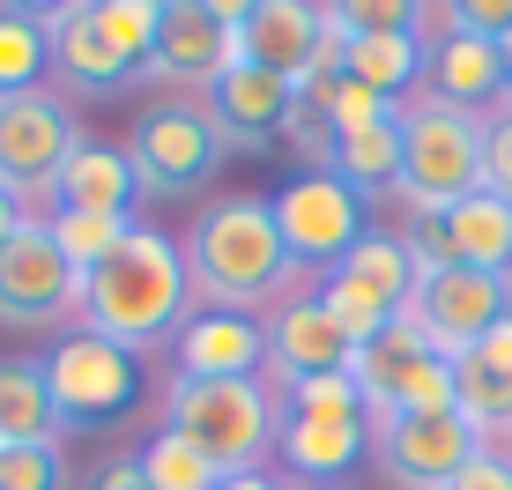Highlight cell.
<instances>
[{
  "label": "cell",
  "mask_w": 512,
  "mask_h": 490,
  "mask_svg": "<svg viewBox=\"0 0 512 490\" xmlns=\"http://www.w3.org/2000/svg\"><path fill=\"white\" fill-rule=\"evenodd\" d=\"M483 186L512 201V104L490 119V134H483Z\"/></svg>",
  "instance_id": "37"
},
{
  "label": "cell",
  "mask_w": 512,
  "mask_h": 490,
  "mask_svg": "<svg viewBox=\"0 0 512 490\" xmlns=\"http://www.w3.org/2000/svg\"><path fill=\"white\" fill-rule=\"evenodd\" d=\"M164 424L186 431L223 476H260V461L282 439V409L268 379H171Z\"/></svg>",
  "instance_id": "3"
},
{
  "label": "cell",
  "mask_w": 512,
  "mask_h": 490,
  "mask_svg": "<svg viewBox=\"0 0 512 490\" xmlns=\"http://www.w3.org/2000/svg\"><path fill=\"white\" fill-rule=\"evenodd\" d=\"M90 490H149V483H141V461H134V453H112V461L90 468Z\"/></svg>",
  "instance_id": "41"
},
{
  "label": "cell",
  "mask_w": 512,
  "mask_h": 490,
  "mask_svg": "<svg viewBox=\"0 0 512 490\" xmlns=\"http://www.w3.org/2000/svg\"><path fill=\"white\" fill-rule=\"evenodd\" d=\"M186 253V283L208 312H253L297 297V260L275 231V208L260 194H223L193 216V231L179 238Z\"/></svg>",
  "instance_id": "1"
},
{
  "label": "cell",
  "mask_w": 512,
  "mask_h": 490,
  "mask_svg": "<svg viewBox=\"0 0 512 490\" xmlns=\"http://www.w3.org/2000/svg\"><path fill=\"white\" fill-rule=\"evenodd\" d=\"M312 305H320V312H327V320H334V327H342V342H349V349H364V342H379V335H386V327H394V320H401V312H394V305H379V297H372V290H364V283H349V275H342V268H327V275H320V290H312Z\"/></svg>",
  "instance_id": "30"
},
{
  "label": "cell",
  "mask_w": 512,
  "mask_h": 490,
  "mask_svg": "<svg viewBox=\"0 0 512 490\" xmlns=\"http://www.w3.org/2000/svg\"><path fill=\"white\" fill-rule=\"evenodd\" d=\"M275 208V231L282 245H290V260L297 268H342L349 253H357V238H364V201L349 194L334 171H297L282 194H268Z\"/></svg>",
  "instance_id": "8"
},
{
  "label": "cell",
  "mask_w": 512,
  "mask_h": 490,
  "mask_svg": "<svg viewBox=\"0 0 512 490\" xmlns=\"http://www.w3.org/2000/svg\"><path fill=\"white\" fill-rule=\"evenodd\" d=\"M193 283H186V253L164 231L134 223V238L104 260L97 275H82V335H104L119 349H156V342H179V327L193 320Z\"/></svg>",
  "instance_id": "2"
},
{
  "label": "cell",
  "mask_w": 512,
  "mask_h": 490,
  "mask_svg": "<svg viewBox=\"0 0 512 490\" xmlns=\"http://www.w3.org/2000/svg\"><path fill=\"white\" fill-rule=\"evenodd\" d=\"M275 446L297 483H342L372 453V416H282Z\"/></svg>",
  "instance_id": "20"
},
{
  "label": "cell",
  "mask_w": 512,
  "mask_h": 490,
  "mask_svg": "<svg viewBox=\"0 0 512 490\" xmlns=\"http://www.w3.org/2000/svg\"><path fill=\"white\" fill-rule=\"evenodd\" d=\"M505 461H512V431H505Z\"/></svg>",
  "instance_id": "45"
},
{
  "label": "cell",
  "mask_w": 512,
  "mask_h": 490,
  "mask_svg": "<svg viewBox=\"0 0 512 490\" xmlns=\"http://www.w3.org/2000/svg\"><path fill=\"white\" fill-rule=\"evenodd\" d=\"M45 364V387H52V409L60 424H112L141 401V357L104 335H60Z\"/></svg>",
  "instance_id": "7"
},
{
  "label": "cell",
  "mask_w": 512,
  "mask_h": 490,
  "mask_svg": "<svg viewBox=\"0 0 512 490\" xmlns=\"http://www.w3.org/2000/svg\"><path fill=\"white\" fill-rule=\"evenodd\" d=\"M423 82H431L438 104H453V112H475L483 119L490 104L505 112V52L498 38H475V30H438L431 60H423Z\"/></svg>",
  "instance_id": "18"
},
{
  "label": "cell",
  "mask_w": 512,
  "mask_h": 490,
  "mask_svg": "<svg viewBox=\"0 0 512 490\" xmlns=\"http://www.w3.org/2000/svg\"><path fill=\"white\" fill-rule=\"evenodd\" d=\"M260 327H268V372H282V387L334 379V372H349V357H357V349L342 342V327H334L312 297H282Z\"/></svg>",
  "instance_id": "17"
},
{
  "label": "cell",
  "mask_w": 512,
  "mask_h": 490,
  "mask_svg": "<svg viewBox=\"0 0 512 490\" xmlns=\"http://www.w3.org/2000/svg\"><path fill=\"white\" fill-rule=\"evenodd\" d=\"M453 30H475V38H512V0H461V8H438Z\"/></svg>",
  "instance_id": "38"
},
{
  "label": "cell",
  "mask_w": 512,
  "mask_h": 490,
  "mask_svg": "<svg viewBox=\"0 0 512 490\" xmlns=\"http://www.w3.org/2000/svg\"><path fill=\"white\" fill-rule=\"evenodd\" d=\"M60 208H82V216H134V201H141V179H134V164H127V149H112V142H82L75 156H67V171H60Z\"/></svg>",
  "instance_id": "21"
},
{
  "label": "cell",
  "mask_w": 512,
  "mask_h": 490,
  "mask_svg": "<svg viewBox=\"0 0 512 490\" xmlns=\"http://www.w3.org/2000/svg\"><path fill=\"white\" fill-rule=\"evenodd\" d=\"M446 490H512V461H505L498 446H483V453H475V461L461 468V476L446 483Z\"/></svg>",
  "instance_id": "39"
},
{
  "label": "cell",
  "mask_w": 512,
  "mask_h": 490,
  "mask_svg": "<svg viewBox=\"0 0 512 490\" xmlns=\"http://www.w3.org/2000/svg\"><path fill=\"white\" fill-rule=\"evenodd\" d=\"M349 379H357L372 424L379 416H438V409H453V357L423 335L409 312H401L379 342H364L357 357H349Z\"/></svg>",
  "instance_id": "6"
},
{
  "label": "cell",
  "mask_w": 512,
  "mask_h": 490,
  "mask_svg": "<svg viewBox=\"0 0 512 490\" xmlns=\"http://www.w3.org/2000/svg\"><path fill=\"white\" fill-rule=\"evenodd\" d=\"M372 453H379V468L394 483L446 490L475 453H483V431H475L461 409H438V416H379V424H372Z\"/></svg>",
  "instance_id": "12"
},
{
  "label": "cell",
  "mask_w": 512,
  "mask_h": 490,
  "mask_svg": "<svg viewBox=\"0 0 512 490\" xmlns=\"http://www.w3.org/2000/svg\"><path fill=\"white\" fill-rule=\"evenodd\" d=\"M483 134L490 119L453 112L438 97L401 104V201H409V216L483 194Z\"/></svg>",
  "instance_id": "4"
},
{
  "label": "cell",
  "mask_w": 512,
  "mask_h": 490,
  "mask_svg": "<svg viewBox=\"0 0 512 490\" xmlns=\"http://www.w3.org/2000/svg\"><path fill=\"white\" fill-rule=\"evenodd\" d=\"M312 104H320V112H327V127H334V134H357V127H379V119H394V112H401L394 97L364 90V82H349V75H334L327 90H312Z\"/></svg>",
  "instance_id": "32"
},
{
  "label": "cell",
  "mask_w": 512,
  "mask_h": 490,
  "mask_svg": "<svg viewBox=\"0 0 512 490\" xmlns=\"http://www.w3.org/2000/svg\"><path fill=\"white\" fill-rule=\"evenodd\" d=\"M60 409H52L38 357H0V446H52Z\"/></svg>",
  "instance_id": "23"
},
{
  "label": "cell",
  "mask_w": 512,
  "mask_h": 490,
  "mask_svg": "<svg viewBox=\"0 0 512 490\" xmlns=\"http://www.w3.org/2000/svg\"><path fill=\"white\" fill-rule=\"evenodd\" d=\"M52 60V15L45 8H0V97L38 90Z\"/></svg>",
  "instance_id": "27"
},
{
  "label": "cell",
  "mask_w": 512,
  "mask_h": 490,
  "mask_svg": "<svg viewBox=\"0 0 512 490\" xmlns=\"http://www.w3.org/2000/svg\"><path fill=\"white\" fill-rule=\"evenodd\" d=\"M0 490H67L60 446H0Z\"/></svg>",
  "instance_id": "34"
},
{
  "label": "cell",
  "mask_w": 512,
  "mask_h": 490,
  "mask_svg": "<svg viewBox=\"0 0 512 490\" xmlns=\"http://www.w3.org/2000/svg\"><path fill=\"white\" fill-rule=\"evenodd\" d=\"M290 149L305 156V171H334V127L312 97H297V112H290Z\"/></svg>",
  "instance_id": "36"
},
{
  "label": "cell",
  "mask_w": 512,
  "mask_h": 490,
  "mask_svg": "<svg viewBox=\"0 0 512 490\" xmlns=\"http://www.w3.org/2000/svg\"><path fill=\"white\" fill-rule=\"evenodd\" d=\"M238 38H245V60L282 75L297 97L312 90V67H320V45H327V8H305V0H253L238 15Z\"/></svg>",
  "instance_id": "16"
},
{
  "label": "cell",
  "mask_w": 512,
  "mask_h": 490,
  "mask_svg": "<svg viewBox=\"0 0 512 490\" xmlns=\"http://www.w3.org/2000/svg\"><path fill=\"white\" fill-rule=\"evenodd\" d=\"M82 149V127L52 90H23V97H0V186L15 201L52 194L67 171V156Z\"/></svg>",
  "instance_id": "9"
},
{
  "label": "cell",
  "mask_w": 512,
  "mask_h": 490,
  "mask_svg": "<svg viewBox=\"0 0 512 490\" xmlns=\"http://www.w3.org/2000/svg\"><path fill=\"white\" fill-rule=\"evenodd\" d=\"M45 231H52V245L67 253V268H75V275H97L104 260L134 238V216H82V208H52Z\"/></svg>",
  "instance_id": "29"
},
{
  "label": "cell",
  "mask_w": 512,
  "mask_h": 490,
  "mask_svg": "<svg viewBox=\"0 0 512 490\" xmlns=\"http://www.w3.org/2000/svg\"><path fill=\"white\" fill-rule=\"evenodd\" d=\"M52 67H60L75 90H119L134 82V67L104 45L97 30V0H75V8H52Z\"/></svg>",
  "instance_id": "22"
},
{
  "label": "cell",
  "mask_w": 512,
  "mask_h": 490,
  "mask_svg": "<svg viewBox=\"0 0 512 490\" xmlns=\"http://www.w3.org/2000/svg\"><path fill=\"white\" fill-rule=\"evenodd\" d=\"M505 312H512V275H483V268H423L409 297V320L446 357H468Z\"/></svg>",
  "instance_id": "11"
},
{
  "label": "cell",
  "mask_w": 512,
  "mask_h": 490,
  "mask_svg": "<svg viewBox=\"0 0 512 490\" xmlns=\"http://www.w3.org/2000/svg\"><path fill=\"white\" fill-rule=\"evenodd\" d=\"M468 357H475V364H490L498 379H512V312H505V320L490 327V335L475 342V349H468Z\"/></svg>",
  "instance_id": "40"
},
{
  "label": "cell",
  "mask_w": 512,
  "mask_h": 490,
  "mask_svg": "<svg viewBox=\"0 0 512 490\" xmlns=\"http://www.w3.org/2000/svg\"><path fill=\"white\" fill-rule=\"evenodd\" d=\"M82 305V275L52 245L45 223H23L0 245V327H52Z\"/></svg>",
  "instance_id": "13"
},
{
  "label": "cell",
  "mask_w": 512,
  "mask_h": 490,
  "mask_svg": "<svg viewBox=\"0 0 512 490\" xmlns=\"http://www.w3.org/2000/svg\"><path fill=\"white\" fill-rule=\"evenodd\" d=\"M238 15H245V8H223V0H164L149 75H156V82H201V90H208L223 67L245 60Z\"/></svg>",
  "instance_id": "14"
},
{
  "label": "cell",
  "mask_w": 512,
  "mask_h": 490,
  "mask_svg": "<svg viewBox=\"0 0 512 490\" xmlns=\"http://www.w3.org/2000/svg\"><path fill=\"white\" fill-rule=\"evenodd\" d=\"M423 30H379V38H349L342 45V75L349 82H364V90H379V97H409V82H423Z\"/></svg>",
  "instance_id": "24"
},
{
  "label": "cell",
  "mask_w": 512,
  "mask_h": 490,
  "mask_svg": "<svg viewBox=\"0 0 512 490\" xmlns=\"http://www.w3.org/2000/svg\"><path fill=\"white\" fill-rule=\"evenodd\" d=\"M171 349H179V379H260L268 327L245 312H193Z\"/></svg>",
  "instance_id": "19"
},
{
  "label": "cell",
  "mask_w": 512,
  "mask_h": 490,
  "mask_svg": "<svg viewBox=\"0 0 512 490\" xmlns=\"http://www.w3.org/2000/svg\"><path fill=\"white\" fill-rule=\"evenodd\" d=\"M223 490H290V483H282V476H268V468H260V476H231Z\"/></svg>",
  "instance_id": "43"
},
{
  "label": "cell",
  "mask_w": 512,
  "mask_h": 490,
  "mask_svg": "<svg viewBox=\"0 0 512 490\" xmlns=\"http://www.w3.org/2000/svg\"><path fill=\"white\" fill-rule=\"evenodd\" d=\"M223 134L216 119L201 112L193 97H156L134 112L127 127V164L141 179V201H179V194H201L208 179L223 171Z\"/></svg>",
  "instance_id": "5"
},
{
  "label": "cell",
  "mask_w": 512,
  "mask_h": 490,
  "mask_svg": "<svg viewBox=\"0 0 512 490\" xmlns=\"http://www.w3.org/2000/svg\"><path fill=\"white\" fill-rule=\"evenodd\" d=\"M409 253L416 268H483V275H512V201L505 194H468L453 208L409 216Z\"/></svg>",
  "instance_id": "10"
},
{
  "label": "cell",
  "mask_w": 512,
  "mask_h": 490,
  "mask_svg": "<svg viewBox=\"0 0 512 490\" xmlns=\"http://www.w3.org/2000/svg\"><path fill=\"white\" fill-rule=\"evenodd\" d=\"M282 416H372L357 394V379L334 372V379H305V387H282Z\"/></svg>",
  "instance_id": "33"
},
{
  "label": "cell",
  "mask_w": 512,
  "mask_h": 490,
  "mask_svg": "<svg viewBox=\"0 0 512 490\" xmlns=\"http://www.w3.org/2000/svg\"><path fill=\"white\" fill-rule=\"evenodd\" d=\"M201 112L216 119L223 149H245V156H260V149H268L282 127H290V112H297V90H290L282 75H268V67L238 60V67H223V75L201 90Z\"/></svg>",
  "instance_id": "15"
},
{
  "label": "cell",
  "mask_w": 512,
  "mask_h": 490,
  "mask_svg": "<svg viewBox=\"0 0 512 490\" xmlns=\"http://www.w3.org/2000/svg\"><path fill=\"white\" fill-rule=\"evenodd\" d=\"M498 52H505V104H512V38H505Z\"/></svg>",
  "instance_id": "44"
},
{
  "label": "cell",
  "mask_w": 512,
  "mask_h": 490,
  "mask_svg": "<svg viewBox=\"0 0 512 490\" xmlns=\"http://www.w3.org/2000/svg\"><path fill=\"white\" fill-rule=\"evenodd\" d=\"M134 461H141V483H149V490H223V483H231L201 446L186 439V431H171V424L156 431V439L141 446Z\"/></svg>",
  "instance_id": "28"
},
{
  "label": "cell",
  "mask_w": 512,
  "mask_h": 490,
  "mask_svg": "<svg viewBox=\"0 0 512 490\" xmlns=\"http://www.w3.org/2000/svg\"><path fill=\"white\" fill-rule=\"evenodd\" d=\"M23 223H30V216H23V201H15L8 186H0V245H8L15 231H23Z\"/></svg>",
  "instance_id": "42"
},
{
  "label": "cell",
  "mask_w": 512,
  "mask_h": 490,
  "mask_svg": "<svg viewBox=\"0 0 512 490\" xmlns=\"http://www.w3.org/2000/svg\"><path fill=\"white\" fill-rule=\"evenodd\" d=\"M156 23H164V0H97V30L127 67H149Z\"/></svg>",
  "instance_id": "31"
},
{
  "label": "cell",
  "mask_w": 512,
  "mask_h": 490,
  "mask_svg": "<svg viewBox=\"0 0 512 490\" xmlns=\"http://www.w3.org/2000/svg\"><path fill=\"white\" fill-rule=\"evenodd\" d=\"M342 275L349 283H364L379 297V305H394V312H409V297H416V253H409V238H394V231H364L357 238V253L342 260Z\"/></svg>",
  "instance_id": "26"
},
{
  "label": "cell",
  "mask_w": 512,
  "mask_h": 490,
  "mask_svg": "<svg viewBox=\"0 0 512 490\" xmlns=\"http://www.w3.org/2000/svg\"><path fill=\"white\" fill-rule=\"evenodd\" d=\"M327 15L342 23V38H379V30H423L431 8H409V0H342Z\"/></svg>",
  "instance_id": "35"
},
{
  "label": "cell",
  "mask_w": 512,
  "mask_h": 490,
  "mask_svg": "<svg viewBox=\"0 0 512 490\" xmlns=\"http://www.w3.org/2000/svg\"><path fill=\"white\" fill-rule=\"evenodd\" d=\"M334 179L349 194H401V112L379 119V127H357V134H334Z\"/></svg>",
  "instance_id": "25"
}]
</instances>
